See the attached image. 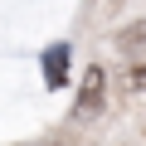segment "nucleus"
Returning a JSON list of instances; mask_svg holds the SVG:
<instances>
[{
    "instance_id": "nucleus-1",
    "label": "nucleus",
    "mask_w": 146,
    "mask_h": 146,
    "mask_svg": "<svg viewBox=\"0 0 146 146\" xmlns=\"http://www.w3.org/2000/svg\"><path fill=\"white\" fill-rule=\"evenodd\" d=\"M102 98H107V73L93 63V68L83 73V88H78V107H73V112H78V117H98V112H102Z\"/></svg>"
},
{
    "instance_id": "nucleus-2",
    "label": "nucleus",
    "mask_w": 146,
    "mask_h": 146,
    "mask_svg": "<svg viewBox=\"0 0 146 146\" xmlns=\"http://www.w3.org/2000/svg\"><path fill=\"white\" fill-rule=\"evenodd\" d=\"M44 83H49V88H63V83H68V44L44 49Z\"/></svg>"
},
{
    "instance_id": "nucleus-3",
    "label": "nucleus",
    "mask_w": 146,
    "mask_h": 146,
    "mask_svg": "<svg viewBox=\"0 0 146 146\" xmlns=\"http://www.w3.org/2000/svg\"><path fill=\"white\" fill-rule=\"evenodd\" d=\"M117 49H122V54H136V49H146V20L127 25V29L117 34Z\"/></svg>"
},
{
    "instance_id": "nucleus-4",
    "label": "nucleus",
    "mask_w": 146,
    "mask_h": 146,
    "mask_svg": "<svg viewBox=\"0 0 146 146\" xmlns=\"http://www.w3.org/2000/svg\"><path fill=\"white\" fill-rule=\"evenodd\" d=\"M127 88H131V93H146V54L131 58V68H127Z\"/></svg>"
}]
</instances>
